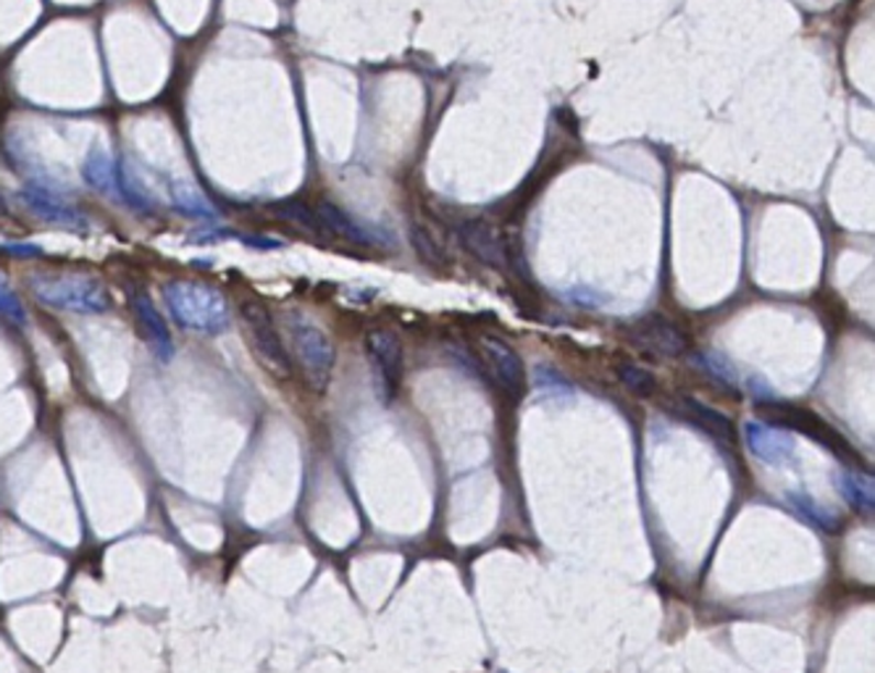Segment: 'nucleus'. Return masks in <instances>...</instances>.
<instances>
[{
	"mask_svg": "<svg viewBox=\"0 0 875 673\" xmlns=\"http://www.w3.org/2000/svg\"><path fill=\"white\" fill-rule=\"evenodd\" d=\"M164 300L177 324L195 334L217 336L232 324V308L219 287L177 279L164 285Z\"/></svg>",
	"mask_w": 875,
	"mask_h": 673,
	"instance_id": "1",
	"label": "nucleus"
},
{
	"mask_svg": "<svg viewBox=\"0 0 875 673\" xmlns=\"http://www.w3.org/2000/svg\"><path fill=\"white\" fill-rule=\"evenodd\" d=\"M32 293L45 306L58 311L98 316L111 311V295L103 282L85 274H40L30 279Z\"/></svg>",
	"mask_w": 875,
	"mask_h": 673,
	"instance_id": "2",
	"label": "nucleus"
},
{
	"mask_svg": "<svg viewBox=\"0 0 875 673\" xmlns=\"http://www.w3.org/2000/svg\"><path fill=\"white\" fill-rule=\"evenodd\" d=\"M285 327L292 342V353L298 358L302 376L313 393H324L334 374V342L324 329L308 319L306 313H285Z\"/></svg>",
	"mask_w": 875,
	"mask_h": 673,
	"instance_id": "3",
	"label": "nucleus"
},
{
	"mask_svg": "<svg viewBox=\"0 0 875 673\" xmlns=\"http://www.w3.org/2000/svg\"><path fill=\"white\" fill-rule=\"evenodd\" d=\"M242 321H245L247 340H251L253 355L266 366V372H272L276 379H287L292 376V358L289 350L285 347V340L276 332V321L264 302L247 300L240 308Z\"/></svg>",
	"mask_w": 875,
	"mask_h": 673,
	"instance_id": "4",
	"label": "nucleus"
},
{
	"mask_svg": "<svg viewBox=\"0 0 875 673\" xmlns=\"http://www.w3.org/2000/svg\"><path fill=\"white\" fill-rule=\"evenodd\" d=\"M368 358H372L376 385H379V397L389 400L397 393L402 376V342L400 336L389 329H374L366 336Z\"/></svg>",
	"mask_w": 875,
	"mask_h": 673,
	"instance_id": "5",
	"label": "nucleus"
},
{
	"mask_svg": "<svg viewBox=\"0 0 875 673\" xmlns=\"http://www.w3.org/2000/svg\"><path fill=\"white\" fill-rule=\"evenodd\" d=\"M744 440L763 463L771 466H789L797 455V440L789 429L776 427V423L763 421H746L744 423Z\"/></svg>",
	"mask_w": 875,
	"mask_h": 673,
	"instance_id": "6",
	"label": "nucleus"
},
{
	"mask_svg": "<svg viewBox=\"0 0 875 673\" xmlns=\"http://www.w3.org/2000/svg\"><path fill=\"white\" fill-rule=\"evenodd\" d=\"M481 353L487 358L489 372L508 393L521 395L527 389V366H523L521 355L508 342L492 334L481 336Z\"/></svg>",
	"mask_w": 875,
	"mask_h": 673,
	"instance_id": "7",
	"label": "nucleus"
},
{
	"mask_svg": "<svg viewBox=\"0 0 875 673\" xmlns=\"http://www.w3.org/2000/svg\"><path fill=\"white\" fill-rule=\"evenodd\" d=\"M130 306L134 311V319H137V324H140V332H143L147 347H151V353L156 355L160 363L171 361L174 358L171 332H168L164 316L158 313V308L153 306V300L147 298L145 293H140V289H132Z\"/></svg>",
	"mask_w": 875,
	"mask_h": 673,
	"instance_id": "8",
	"label": "nucleus"
},
{
	"mask_svg": "<svg viewBox=\"0 0 875 673\" xmlns=\"http://www.w3.org/2000/svg\"><path fill=\"white\" fill-rule=\"evenodd\" d=\"M22 200L30 206V211L35 213V217L51 221V224L74 229V232H85V229L90 227V221H87L77 208L66 203L60 195L48 190V187H35V185L24 187Z\"/></svg>",
	"mask_w": 875,
	"mask_h": 673,
	"instance_id": "9",
	"label": "nucleus"
},
{
	"mask_svg": "<svg viewBox=\"0 0 875 673\" xmlns=\"http://www.w3.org/2000/svg\"><path fill=\"white\" fill-rule=\"evenodd\" d=\"M773 421H776V427H784L789 429V432H802L807 437H812V440L823 442L826 448H831L833 453L841 455V457H850V445H846L841 437L833 432L831 427H828L826 421H820L818 416H812L810 410L805 408H789V406H780V408H773Z\"/></svg>",
	"mask_w": 875,
	"mask_h": 673,
	"instance_id": "10",
	"label": "nucleus"
},
{
	"mask_svg": "<svg viewBox=\"0 0 875 673\" xmlns=\"http://www.w3.org/2000/svg\"><path fill=\"white\" fill-rule=\"evenodd\" d=\"M636 340L644 347H650L652 353L668 355V358H678L689 347L686 334L673 321L665 319V316H652V319L642 321L636 329Z\"/></svg>",
	"mask_w": 875,
	"mask_h": 673,
	"instance_id": "11",
	"label": "nucleus"
},
{
	"mask_svg": "<svg viewBox=\"0 0 875 673\" xmlns=\"http://www.w3.org/2000/svg\"><path fill=\"white\" fill-rule=\"evenodd\" d=\"M682 408L684 413L689 416L691 421L697 423L702 432H708L712 440L718 442H733V437H736V427H733V421L729 419L726 413H720V410L710 408L708 402L697 400V397H682Z\"/></svg>",
	"mask_w": 875,
	"mask_h": 673,
	"instance_id": "12",
	"label": "nucleus"
},
{
	"mask_svg": "<svg viewBox=\"0 0 875 673\" xmlns=\"http://www.w3.org/2000/svg\"><path fill=\"white\" fill-rule=\"evenodd\" d=\"M315 217H319L321 227L332 229V232L342 234V238H347V240H353V242H358V245H381V240H384L379 232H374V229L363 227L361 221H355L353 217H347V213L342 211V208H336V206H329V203L319 206Z\"/></svg>",
	"mask_w": 875,
	"mask_h": 673,
	"instance_id": "13",
	"label": "nucleus"
},
{
	"mask_svg": "<svg viewBox=\"0 0 875 673\" xmlns=\"http://www.w3.org/2000/svg\"><path fill=\"white\" fill-rule=\"evenodd\" d=\"M784 500L797 516H802L805 521H810L812 527L828 531V534H839L841 531V516L837 510L820 505L816 497L807 493H786Z\"/></svg>",
	"mask_w": 875,
	"mask_h": 673,
	"instance_id": "14",
	"label": "nucleus"
},
{
	"mask_svg": "<svg viewBox=\"0 0 875 673\" xmlns=\"http://www.w3.org/2000/svg\"><path fill=\"white\" fill-rule=\"evenodd\" d=\"M87 185L96 187L98 192L103 195H111V198H121V185H119V172L117 166H113V161L109 153L103 151H92L90 156L85 161V168H82Z\"/></svg>",
	"mask_w": 875,
	"mask_h": 673,
	"instance_id": "15",
	"label": "nucleus"
},
{
	"mask_svg": "<svg viewBox=\"0 0 875 673\" xmlns=\"http://www.w3.org/2000/svg\"><path fill=\"white\" fill-rule=\"evenodd\" d=\"M461 234H463V242H466L468 251L474 255H479L484 264H489V266L505 264V251H502L500 240H497V234L487 224L474 221V224L463 227Z\"/></svg>",
	"mask_w": 875,
	"mask_h": 673,
	"instance_id": "16",
	"label": "nucleus"
},
{
	"mask_svg": "<svg viewBox=\"0 0 875 673\" xmlns=\"http://www.w3.org/2000/svg\"><path fill=\"white\" fill-rule=\"evenodd\" d=\"M837 487L844 495V500L857 508L860 514H873V479L865 474H854V471H839Z\"/></svg>",
	"mask_w": 875,
	"mask_h": 673,
	"instance_id": "17",
	"label": "nucleus"
},
{
	"mask_svg": "<svg viewBox=\"0 0 875 673\" xmlns=\"http://www.w3.org/2000/svg\"><path fill=\"white\" fill-rule=\"evenodd\" d=\"M618 379H621L623 387L636 397H650V395H655V389H657L655 376H652L647 368L634 366V363H623V366L618 368Z\"/></svg>",
	"mask_w": 875,
	"mask_h": 673,
	"instance_id": "18",
	"label": "nucleus"
},
{
	"mask_svg": "<svg viewBox=\"0 0 875 673\" xmlns=\"http://www.w3.org/2000/svg\"><path fill=\"white\" fill-rule=\"evenodd\" d=\"M171 195H174V203H177L179 211L187 213V217L217 219L213 206L208 203V200L198 190H192V187H177V190H171Z\"/></svg>",
	"mask_w": 875,
	"mask_h": 673,
	"instance_id": "19",
	"label": "nucleus"
},
{
	"mask_svg": "<svg viewBox=\"0 0 875 673\" xmlns=\"http://www.w3.org/2000/svg\"><path fill=\"white\" fill-rule=\"evenodd\" d=\"M0 316L11 319L13 324H24L26 321L24 302L16 295V289L9 285V279H5L3 274H0Z\"/></svg>",
	"mask_w": 875,
	"mask_h": 673,
	"instance_id": "20",
	"label": "nucleus"
},
{
	"mask_svg": "<svg viewBox=\"0 0 875 673\" xmlns=\"http://www.w3.org/2000/svg\"><path fill=\"white\" fill-rule=\"evenodd\" d=\"M705 361V366L708 368H712V372H716L720 379H726V382H736V372H733V366L729 361L723 358V355H718V353H710L708 358H702Z\"/></svg>",
	"mask_w": 875,
	"mask_h": 673,
	"instance_id": "21",
	"label": "nucleus"
},
{
	"mask_svg": "<svg viewBox=\"0 0 875 673\" xmlns=\"http://www.w3.org/2000/svg\"><path fill=\"white\" fill-rule=\"evenodd\" d=\"M413 240H416V247H419L421 258H427L429 264H440V253H436V247L432 245V242H429L427 234L416 232V234H413Z\"/></svg>",
	"mask_w": 875,
	"mask_h": 673,
	"instance_id": "22",
	"label": "nucleus"
},
{
	"mask_svg": "<svg viewBox=\"0 0 875 673\" xmlns=\"http://www.w3.org/2000/svg\"><path fill=\"white\" fill-rule=\"evenodd\" d=\"M0 251H9L13 255H40V247L35 245H0Z\"/></svg>",
	"mask_w": 875,
	"mask_h": 673,
	"instance_id": "23",
	"label": "nucleus"
}]
</instances>
